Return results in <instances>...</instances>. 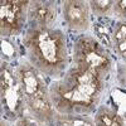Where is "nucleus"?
Segmentation results:
<instances>
[{
  "label": "nucleus",
  "instance_id": "nucleus-5",
  "mask_svg": "<svg viewBox=\"0 0 126 126\" xmlns=\"http://www.w3.org/2000/svg\"><path fill=\"white\" fill-rule=\"evenodd\" d=\"M0 94L3 109L5 110V120L15 122L25 113V98L15 68L6 61L1 62Z\"/></svg>",
  "mask_w": 126,
  "mask_h": 126
},
{
  "label": "nucleus",
  "instance_id": "nucleus-3",
  "mask_svg": "<svg viewBox=\"0 0 126 126\" xmlns=\"http://www.w3.org/2000/svg\"><path fill=\"white\" fill-rule=\"evenodd\" d=\"M15 72L24 92L25 113L42 126H54L57 111L49 96V86L46 76L27 59H22L15 66Z\"/></svg>",
  "mask_w": 126,
  "mask_h": 126
},
{
  "label": "nucleus",
  "instance_id": "nucleus-10",
  "mask_svg": "<svg viewBox=\"0 0 126 126\" xmlns=\"http://www.w3.org/2000/svg\"><path fill=\"white\" fill-rule=\"evenodd\" d=\"M111 47L125 63H126V19L116 20L113 23Z\"/></svg>",
  "mask_w": 126,
  "mask_h": 126
},
{
  "label": "nucleus",
  "instance_id": "nucleus-11",
  "mask_svg": "<svg viewBox=\"0 0 126 126\" xmlns=\"http://www.w3.org/2000/svg\"><path fill=\"white\" fill-rule=\"evenodd\" d=\"M54 126H96L90 115H61L57 113Z\"/></svg>",
  "mask_w": 126,
  "mask_h": 126
},
{
  "label": "nucleus",
  "instance_id": "nucleus-9",
  "mask_svg": "<svg viewBox=\"0 0 126 126\" xmlns=\"http://www.w3.org/2000/svg\"><path fill=\"white\" fill-rule=\"evenodd\" d=\"M93 121L96 126H126V117L120 113L117 107L100 105L94 112Z\"/></svg>",
  "mask_w": 126,
  "mask_h": 126
},
{
  "label": "nucleus",
  "instance_id": "nucleus-15",
  "mask_svg": "<svg viewBox=\"0 0 126 126\" xmlns=\"http://www.w3.org/2000/svg\"><path fill=\"white\" fill-rule=\"evenodd\" d=\"M0 125H1V126H12V125H10V122H9L8 120H5V119H1V122H0Z\"/></svg>",
  "mask_w": 126,
  "mask_h": 126
},
{
  "label": "nucleus",
  "instance_id": "nucleus-14",
  "mask_svg": "<svg viewBox=\"0 0 126 126\" xmlns=\"http://www.w3.org/2000/svg\"><path fill=\"white\" fill-rule=\"evenodd\" d=\"M14 126H42V125L38 124L32 116L24 113L22 117H19V119L14 122Z\"/></svg>",
  "mask_w": 126,
  "mask_h": 126
},
{
  "label": "nucleus",
  "instance_id": "nucleus-1",
  "mask_svg": "<svg viewBox=\"0 0 126 126\" xmlns=\"http://www.w3.org/2000/svg\"><path fill=\"white\" fill-rule=\"evenodd\" d=\"M106 78L69 66L62 77L49 85V96L57 113L91 115L98 109L106 92Z\"/></svg>",
  "mask_w": 126,
  "mask_h": 126
},
{
  "label": "nucleus",
  "instance_id": "nucleus-2",
  "mask_svg": "<svg viewBox=\"0 0 126 126\" xmlns=\"http://www.w3.org/2000/svg\"><path fill=\"white\" fill-rule=\"evenodd\" d=\"M23 46L27 61L46 77L57 79L71 66L67 37L61 29L28 25Z\"/></svg>",
  "mask_w": 126,
  "mask_h": 126
},
{
  "label": "nucleus",
  "instance_id": "nucleus-13",
  "mask_svg": "<svg viewBox=\"0 0 126 126\" xmlns=\"http://www.w3.org/2000/svg\"><path fill=\"white\" fill-rule=\"evenodd\" d=\"M113 15L116 16V20L126 19V0L113 1Z\"/></svg>",
  "mask_w": 126,
  "mask_h": 126
},
{
  "label": "nucleus",
  "instance_id": "nucleus-12",
  "mask_svg": "<svg viewBox=\"0 0 126 126\" xmlns=\"http://www.w3.org/2000/svg\"><path fill=\"white\" fill-rule=\"evenodd\" d=\"M91 12L101 18H109L113 15V1L112 0H91L88 1Z\"/></svg>",
  "mask_w": 126,
  "mask_h": 126
},
{
  "label": "nucleus",
  "instance_id": "nucleus-6",
  "mask_svg": "<svg viewBox=\"0 0 126 126\" xmlns=\"http://www.w3.org/2000/svg\"><path fill=\"white\" fill-rule=\"evenodd\" d=\"M29 1L24 0H3L0 6V32L3 39L22 33L28 20Z\"/></svg>",
  "mask_w": 126,
  "mask_h": 126
},
{
  "label": "nucleus",
  "instance_id": "nucleus-8",
  "mask_svg": "<svg viewBox=\"0 0 126 126\" xmlns=\"http://www.w3.org/2000/svg\"><path fill=\"white\" fill-rule=\"evenodd\" d=\"M57 20V3L54 1H29L28 22L30 27L54 28Z\"/></svg>",
  "mask_w": 126,
  "mask_h": 126
},
{
  "label": "nucleus",
  "instance_id": "nucleus-7",
  "mask_svg": "<svg viewBox=\"0 0 126 126\" xmlns=\"http://www.w3.org/2000/svg\"><path fill=\"white\" fill-rule=\"evenodd\" d=\"M63 19L66 25L75 32H87L91 25V9L88 1L67 0L62 5Z\"/></svg>",
  "mask_w": 126,
  "mask_h": 126
},
{
  "label": "nucleus",
  "instance_id": "nucleus-4",
  "mask_svg": "<svg viewBox=\"0 0 126 126\" xmlns=\"http://www.w3.org/2000/svg\"><path fill=\"white\" fill-rule=\"evenodd\" d=\"M112 58L98 39L92 35H79L73 44L72 66L97 73L109 78L112 69Z\"/></svg>",
  "mask_w": 126,
  "mask_h": 126
}]
</instances>
